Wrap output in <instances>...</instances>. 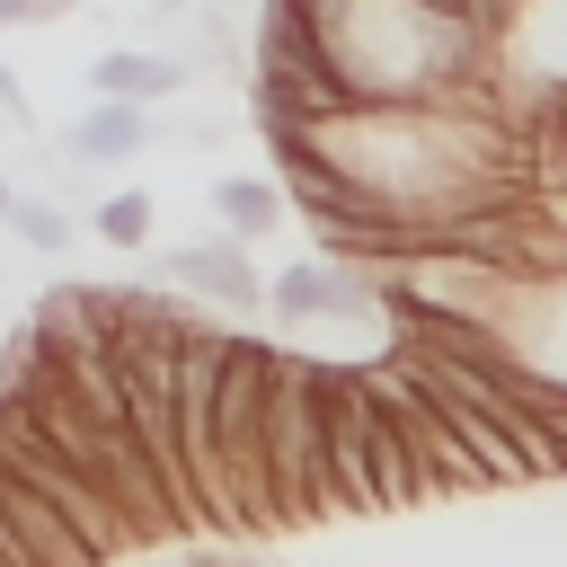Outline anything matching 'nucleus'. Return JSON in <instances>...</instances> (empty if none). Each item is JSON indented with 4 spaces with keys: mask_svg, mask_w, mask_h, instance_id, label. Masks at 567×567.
Here are the masks:
<instances>
[{
    "mask_svg": "<svg viewBox=\"0 0 567 567\" xmlns=\"http://www.w3.org/2000/svg\"><path fill=\"white\" fill-rule=\"evenodd\" d=\"M266 496H275V532L337 514L328 452H319V354H284V346L266 372Z\"/></svg>",
    "mask_w": 567,
    "mask_h": 567,
    "instance_id": "obj_3",
    "label": "nucleus"
},
{
    "mask_svg": "<svg viewBox=\"0 0 567 567\" xmlns=\"http://www.w3.org/2000/svg\"><path fill=\"white\" fill-rule=\"evenodd\" d=\"M89 230H97L106 248H142V239H151V195H142V186H115V195L89 213Z\"/></svg>",
    "mask_w": 567,
    "mask_h": 567,
    "instance_id": "obj_12",
    "label": "nucleus"
},
{
    "mask_svg": "<svg viewBox=\"0 0 567 567\" xmlns=\"http://www.w3.org/2000/svg\"><path fill=\"white\" fill-rule=\"evenodd\" d=\"M0 230H18L35 257H62V248H71V204H62L53 186H18V195L0 204Z\"/></svg>",
    "mask_w": 567,
    "mask_h": 567,
    "instance_id": "obj_11",
    "label": "nucleus"
},
{
    "mask_svg": "<svg viewBox=\"0 0 567 567\" xmlns=\"http://www.w3.org/2000/svg\"><path fill=\"white\" fill-rule=\"evenodd\" d=\"M80 0H0V27H53V18H71Z\"/></svg>",
    "mask_w": 567,
    "mask_h": 567,
    "instance_id": "obj_13",
    "label": "nucleus"
},
{
    "mask_svg": "<svg viewBox=\"0 0 567 567\" xmlns=\"http://www.w3.org/2000/svg\"><path fill=\"white\" fill-rule=\"evenodd\" d=\"M89 89H97V97H133V106H177V97L195 89V71H186V53L124 35V44H106V53L89 62Z\"/></svg>",
    "mask_w": 567,
    "mask_h": 567,
    "instance_id": "obj_8",
    "label": "nucleus"
},
{
    "mask_svg": "<svg viewBox=\"0 0 567 567\" xmlns=\"http://www.w3.org/2000/svg\"><path fill=\"white\" fill-rule=\"evenodd\" d=\"M354 97H478L487 27L434 0H301Z\"/></svg>",
    "mask_w": 567,
    "mask_h": 567,
    "instance_id": "obj_1",
    "label": "nucleus"
},
{
    "mask_svg": "<svg viewBox=\"0 0 567 567\" xmlns=\"http://www.w3.org/2000/svg\"><path fill=\"white\" fill-rule=\"evenodd\" d=\"M0 470H18L35 496H53V505L71 514V532H80L97 558H124V549H133V523L115 514V496H106L80 461H62L35 425H18V408H9V399H0Z\"/></svg>",
    "mask_w": 567,
    "mask_h": 567,
    "instance_id": "obj_4",
    "label": "nucleus"
},
{
    "mask_svg": "<svg viewBox=\"0 0 567 567\" xmlns=\"http://www.w3.org/2000/svg\"><path fill=\"white\" fill-rule=\"evenodd\" d=\"M319 452H328L337 514H381V487H372V381L354 363H319Z\"/></svg>",
    "mask_w": 567,
    "mask_h": 567,
    "instance_id": "obj_5",
    "label": "nucleus"
},
{
    "mask_svg": "<svg viewBox=\"0 0 567 567\" xmlns=\"http://www.w3.org/2000/svg\"><path fill=\"white\" fill-rule=\"evenodd\" d=\"M151 142H159V115L133 106V97H97V106L62 133V151L89 159V168H115V159H133V151H151Z\"/></svg>",
    "mask_w": 567,
    "mask_h": 567,
    "instance_id": "obj_9",
    "label": "nucleus"
},
{
    "mask_svg": "<svg viewBox=\"0 0 567 567\" xmlns=\"http://www.w3.org/2000/svg\"><path fill=\"white\" fill-rule=\"evenodd\" d=\"M0 567H9V558H0Z\"/></svg>",
    "mask_w": 567,
    "mask_h": 567,
    "instance_id": "obj_15",
    "label": "nucleus"
},
{
    "mask_svg": "<svg viewBox=\"0 0 567 567\" xmlns=\"http://www.w3.org/2000/svg\"><path fill=\"white\" fill-rule=\"evenodd\" d=\"M9 195H18V186H9V177H0V204H9Z\"/></svg>",
    "mask_w": 567,
    "mask_h": 567,
    "instance_id": "obj_14",
    "label": "nucleus"
},
{
    "mask_svg": "<svg viewBox=\"0 0 567 567\" xmlns=\"http://www.w3.org/2000/svg\"><path fill=\"white\" fill-rule=\"evenodd\" d=\"M266 372H275V346H266V337H230V346H221L213 452H221L230 540H266V532H275V496H266Z\"/></svg>",
    "mask_w": 567,
    "mask_h": 567,
    "instance_id": "obj_2",
    "label": "nucleus"
},
{
    "mask_svg": "<svg viewBox=\"0 0 567 567\" xmlns=\"http://www.w3.org/2000/svg\"><path fill=\"white\" fill-rule=\"evenodd\" d=\"M266 310H275L284 328H310V319H372L381 292L354 284V266H337V257H292L284 275H266Z\"/></svg>",
    "mask_w": 567,
    "mask_h": 567,
    "instance_id": "obj_7",
    "label": "nucleus"
},
{
    "mask_svg": "<svg viewBox=\"0 0 567 567\" xmlns=\"http://www.w3.org/2000/svg\"><path fill=\"white\" fill-rule=\"evenodd\" d=\"M213 213H221V230L230 239H275L284 230V213H292V195H284V177H213Z\"/></svg>",
    "mask_w": 567,
    "mask_h": 567,
    "instance_id": "obj_10",
    "label": "nucleus"
},
{
    "mask_svg": "<svg viewBox=\"0 0 567 567\" xmlns=\"http://www.w3.org/2000/svg\"><path fill=\"white\" fill-rule=\"evenodd\" d=\"M159 275H168L186 301H204V310H239V319H257V310H266V275H257L248 239H230V230L168 248V257H159Z\"/></svg>",
    "mask_w": 567,
    "mask_h": 567,
    "instance_id": "obj_6",
    "label": "nucleus"
}]
</instances>
